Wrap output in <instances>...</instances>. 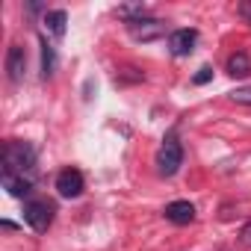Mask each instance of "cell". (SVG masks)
I'll return each instance as SVG.
<instances>
[{"instance_id": "cell-1", "label": "cell", "mask_w": 251, "mask_h": 251, "mask_svg": "<svg viewBox=\"0 0 251 251\" xmlns=\"http://www.w3.org/2000/svg\"><path fill=\"white\" fill-rule=\"evenodd\" d=\"M36 169V148L21 139H9L3 145V172L9 175H30Z\"/></svg>"}, {"instance_id": "cell-2", "label": "cell", "mask_w": 251, "mask_h": 251, "mask_svg": "<svg viewBox=\"0 0 251 251\" xmlns=\"http://www.w3.org/2000/svg\"><path fill=\"white\" fill-rule=\"evenodd\" d=\"M183 166V145L177 142V136H166L163 148L157 151V172L163 177H175Z\"/></svg>"}, {"instance_id": "cell-3", "label": "cell", "mask_w": 251, "mask_h": 251, "mask_svg": "<svg viewBox=\"0 0 251 251\" xmlns=\"http://www.w3.org/2000/svg\"><path fill=\"white\" fill-rule=\"evenodd\" d=\"M53 213L56 207L50 201H42V198H33L24 204V222L36 230V233H45L50 225H53Z\"/></svg>"}, {"instance_id": "cell-4", "label": "cell", "mask_w": 251, "mask_h": 251, "mask_svg": "<svg viewBox=\"0 0 251 251\" xmlns=\"http://www.w3.org/2000/svg\"><path fill=\"white\" fill-rule=\"evenodd\" d=\"M127 33L139 42H154L166 33V21L160 18H139V21H127Z\"/></svg>"}, {"instance_id": "cell-5", "label": "cell", "mask_w": 251, "mask_h": 251, "mask_svg": "<svg viewBox=\"0 0 251 251\" xmlns=\"http://www.w3.org/2000/svg\"><path fill=\"white\" fill-rule=\"evenodd\" d=\"M83 189H86V183H83V175L77 169H62L56 175V192L62 198H80Z\"/></svg>"}, {"instance_id": "cell-6", "label": "cell", "mask_w": 251, "mask_h": 251, "mask_svg": "<svg viewBox=\"0 0 251 251\" xmlns=\"http://www.w3.org/2000/svg\"><path fill=\"white\" fill-rule=\"evenodd\" d=\"M24 74H27V53H24L21 45H9V50H6V77L12 83H21Z\"/></svg>"}, {"instance_id": "cell-7", "label": "cell", "mask_w": 251, "mask_h": 251, "mask_svg": "<svg viewBox=\"0 0 251 251\" xmlns=\"http://www.w3.org/2000/svg\"><path fill=\"white\" fill-rule=\"evenodd\" d=\"M195 42H198V33L195 30H175L169 36V48H172L175 56H189L192 48H195Z\"/></svg>"}, {"instance_id": "cell-8", "label": "cell", "mask_w": 251, "mask_h": 251, "mask_svg": "<svg viewBox=\"0 0 251 251\" xmlns=\"http://www.w3.org/2000/svg\"><path fill=\"white\" fill-rule=\"evenodd\" d=\"M3 189L12 195V198H27L30 192H33V180L30 177H21V175H9V172H3Z\"/></svg>"}, {"instance_id": "cell-9", "label": "cell", "mask_w": 251, "mask_h": 251, "mask_svg": "<svg viewBox=\"0 0 251 251\" xmlns=\"http://www.w3.org/2000/svg\"><path fill=\"white\" fill-rule=\"evenodd\" d=\"M166 219L169 222H175V225H189L192 219H195V207L189 204V201H172V204H166Z\"/></svg>"}, {"instance_id": "cell-10", "label": "cell", "mask_w": 251, "mask_h": 251, "mask_svg": "<svg viewBox=\"0 0 251 251\" xmlns=\"http://www.w3.org/2000/svg\"><path fill=\"white\" fill-rule=\"evenodd\" d=\"M227 74L230 77H248L251 74V56L248 53H233V56H227Z\"/></svg>"}, {"instance_id": "cell-11", "label": "cell", "mask_w": 251, "mask_h": 251, "mask_svg": "<svg viewBox=\"0 0 251 251\" xmlns=\"http://www.w3.org/2000/svg\"><path fill=\"white\" fill-rule=\"evenodd\" d=\"M45 24H48V30H50L53 36H65L68 15H65L62 9H50V12H45Z\"/></svg>"}, {"instance_id": "cell-12", "label": "cell", "mask_w": 251, "mask_h": 251, "mask_svg": "<svg viewBox=\"0 0 251 251\" xmlns=\"http://www.w3.org/2000/svg\"><path fill=\"white\" fill-rule=\"evenodd\" d=\"M53 68H56V53H53V48L48 45V39H42V77L48 80V77L53 74Z\"/></svg>"}, {"instance_id": "cell-13", "label": "cell", "mask_w": 251, "mask_h": 251, "mask_svg": "<svg viewBox=\"0 0 251 251\" xmlns=\"http://www.w3.org/2000/svg\"><path fill=\"white\" fill-rule=\"evenodd\" d=\"M230 100L233 103H242V106H251V86H239L230 92Z\"/></svg>"}, {"instance_id": "cell-14", "label": "cell", "mask_w": 251, "mask_h": 251, "mask_svg": "<svg viewBox=\"0 0 251 251\" xmlns=\"http://www.w3.org/2000/svg\"><path fill=\"white\" fill-rule=\"evenodd\" d=\"M210 77H213V71L204 65V68H198V74H195V83H198V86H204V83H210Z\"/></svg>"}, {"instance_id": "cell-15", "label": "cell", "mask_w": 251, "mask_h": 251, "mask_svg": "<svg viewBox=\"0 0 251 251\" xmlns=\"http://www.w3.org/2000/svg\"><path fill=\"white\" fill-rule=\"evenodd\" d=\"M239 236H242V242H245V245H251V222L242 227V233H239Z\"/></svg>"}]
</instances>
